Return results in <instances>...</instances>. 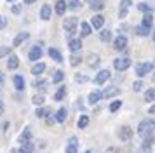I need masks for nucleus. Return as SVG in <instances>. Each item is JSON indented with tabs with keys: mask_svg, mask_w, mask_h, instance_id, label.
I'll use <instances>...</instances> for the list:
<instances>
[{
	"mask_svg": "<svg viewBox=\"0 0 155 153\" xmlns=\"http://www.w3.org/2000/svg\"><path fill=\"white\" fill-rule=\"evenodd\" d=\"M138 134H140L143 139L153 138V118H145V120H141L140 125H138Z\"/></svg>",
	"mask_w": 155,
	"mask_h": 153,
	"instance_id": "f257e3e1",
	"label": "nucleus"
},
{
	"mask_svg": "<svg viewBox=\"0 0 155 153\" xmlns=\"http://www.w3.org/2000/svg\"><path fill=\"white\" fill-rule=\"evenodd\" d=\"M63 28L66 30V33L70 35H73L75 31L78 30V19L75 18V16H70V18H66L64 19V23H63Z\"/></svg>",
	"mask_w": 155,
	"mask_h": 153,
	"instance_id": "f03ea898",
	"label": "nucleus"
},
{
	"mask_svg": "<svg viewBox=\"0 0 155 153\" xmlns=\"http://www.w3.org/2000/svg\"><path fill=\"white\" fill-rule=\"evenodd\" d=\"M153 70V63H138L136 66H134V71H136V75L138 76H145L147 73H150Z\"/></svg>",
	"mask_w": 155,
	"mask_h": 153,
	"instance_id": "7ed1b4c3",
	"label": "nucleus"
},
{
	"mask_svg": "<svg viewBox=\"0 0 155 153\" xmlns=\"http://www.w3.org/2000/svg\"><path fill=\"white\" fill-rule=\"evenodd\" d=\"M131 64H133V63H131L129 57H119V59L113 61V68L117 70V71H126Z\"/></svg>",
	"mask_w": 155,
	"mask_h": 153,
	"instance_id": "20e7f679",
	"label": "nucleus"
},
{
	"mask_svg": "<svg viewBox=\"0 0 155 153\" xmlns=\"http://www.w3.org/2000/svg\"><path fill=\"white\" fill-rule=\"evenodd\" d=\"M40 57H42V45H33V47L30 49V52H28V59L37 63Z\"/></svg>",
	"mask_w": 155,
	"mask_h": 153,
	"instance_id": "39448f33",
	"label": "nucleus"
},
{
	"mask_svg": "<svg viewBox=\"0 0 155 153\" xmlns=\"http://www.w3.org/2000/svg\"><path fill=\"white\" fill-rule=\"evenodd\" d=\"M110 76H112V73H110V70H99L98 75H96V78H94V82L96 83H106L108 80H110Z\"/></svg>",
	"mask_w": 155,
	"mask_h": 153,
	"instance_id": "423d86ee",
	"label": "nucleus"
},
{
	"mask_svg": "<svg viewBox=\"0 0 155 153\" xmlns=\"http://www.w3.org/2000/svg\"><path fill=\"white\" fill-rule=\"evenodd\" d=\"M119 138H120V141H131V138H133V129L129 125H122L120 131H119Z\"/></svg>",
	"mask_w": 155,
	"mask_h": 153,
	"instance_id": "0eeeda50",
	"label": "nucleus"
},
{
	"mask_svg": "<svg viewBox=\"0 0 155 153\" xmlns=\"http://www.w3.org/2000/svg\"><path fill=\"white\" fill-rule=\"evenodd\" d=\"M127 47V37L126 35H119L115 40H113V49L115 50H124Z\"/></svg>",
	"mask_w": 155,
	"mask_h": 153,
	"instance_id": "6e6552de",
	"label": "nucleus"
},
{
	"mask_svg": "<svg viewBox=\"0 0 155 153\" xmlns=\"http://www.w3.org/2000/svg\"><path fill=\"white\" fill-rule=\"evenodd\" d=\"M131 9V0H120V5H119V18L124 19Z\"/></svg>",
	"mask_w": 155,
	"mask_h": 153,
	"instance_id": "1a4fd4ad",
	"label": "nucleus"
},
{
	"mask_svg": "<svg viewBox=\"0 0 155 153\" xmlns=\"http://www.w3.org/2000/svg\"><path fill=\"white\" fill-rule=\"evenodd\" d=\"M117 94H120V89L117 87V85H108L103 92H101V97H106V99H110V97L117 96Z\"/></svg>",
	"mask_w": 155,
	"mask_h": 153,
	"instance_id": "9d476101",
	"label": "nucleus"
},
{
	"mask_svg": "<svg viewBox=\"0 0 155 153\" xmlns=\"http://www.w3.org/2000/svg\"><path fill=\"white\" fill-rule=\"evenodd\" d=\"M103 24H105V18H103L101 14H96V16H92L91 24H89V26L94 28V30H101V28H103Z\"/></svg>",
	"mask_w": 155,
	"mask_h": 153,
	"instance_id": "9b49d317",
	"label": "nucleus"
},
{
	"mask_svg": "<svg viewBox=\"0 0 155 153\" xmlns=\"http://www.w3.org/2000/svg\"><path fill=\"white\" fill-rule=\"evenodd\" d=\"M30 38V33L28 31H21V33H18L14 37V40H12V45L14 47H19V45H23V42H26Z\"/></svg>",
	"mask_w": 155,
	"mask_h": 153,
	"instance_id": "f8f14e48",
	"label": "nucleus"
},
{
	"mask_svg": "<svg viewBox=\"0 0 155 153\" xmlns=\"http://www.w3.org/2000/svg\"><path fill=\"white\" fill-rule=\"evenodd\" d=\"M66 153H78V139L77 138H70L68 146H66Z\"/></svg>",
	"mask_w": 155,
	"mask_h": 153,
	"instance_id": "ddd939ff",
	"label": "nucleus"
},
{
	"mask_svg": "<svg viewBox=\"0 0 155 153\" xmlns=\"http://www.w3.org/2000/svg\"><path fill=\"white\" fill-rule=\"evenodd\" d=\"M68 49H70L71 52H80V49H82V40L80 38H71L68 42Z\"/></svg>",
	"mask_w": 155,
	"mask_h": 153,
	"instance_id": "4468645a",
	"label": "nucleus"
},
{
	"mask_svg": "<svg viewBox=\"0 0 155 153\" xmlns=\"http://www.w3.org/2000/svg\"><path fill=\"white\" fill-rule=\"evenodd\" d=\"M18 66H19V59H18V56L16 54L11 52V54H9V59H7V68L9 70H16Z\"/></svg>",
	"mask_w": 155,
	"mask_h": 153,
	"instance_id": "2eb2a0df",
	"label": "nucleus"
},
{
	"mask_svg": "<svg viewBox=\"0 0 155 153\" xmlns=\"http://www.w3.org/2000/svg\"><path fill=\"white\" fill-rule=\"evenodd\" d=\"M51 14H52V9H51L49 4L42 5V9H40V18H42L44 21H49L51 19Z\"/></svg>",
	"mask_w": 155,
	"mask_h": 153,
	"instance_id": "dca6fc26",
	"label": "nucleus"
},
{
	"mask_svg": "<svg viewBox=\"0 0 155 153\" xmlns=\"http://www.w3.org/2000/svg\"><path fill=\"white\" fill-rule=\"evenodd\" d=\"M28 141H31V129L26 127V129L19 134V143L23 145V143H28Z\"/></svg>",
	"mask_w": 155,
	"mask_h": 153,
	"instance_id": "f3484780",
	"label": "nucleus"
},
{
	"mask_svg": "<svg viewBox=\"0 0 155 153\" xmlns=\"http://www.w3.org/2000/svg\"><path fill=\"white\" fill-rule=\"evenodd\" d=\"M33 150H35V145L31 141H28V143H23L21 148L18 150V153H33Z\"/></svg>",
	"mask_w": 155,
	"mask_h": 153,
	"instance_id": "a211bd4d",
	"label": "nucleus"
},
{
	"mask_svg": "<svg viewBox=\"0 0 155 153\" xmlns=\"http://www.w3.org/2000/svg\"><path fill=\"white\" fill-rule=\"evenodd\" d=\"M152 146H153V138L143 139V145H141V153H150Z\"/></svg>",
	"mask_w": 155,
	"mask_h": 153,
	"instance_id": "6ab92c4d",
	"label": "nucleus"
},
{
	"mask_svg": "<svg viewBox=\"0 0 155 153\" xmlns=\"http://www.w3.org/2000/svg\"><path fill=\"white\" fill-rule=\"evenodd\" d=\"M44 71H45V64H44V63H35V64H33V68H31V73H33V75L35 76H38V75H42Z\"/></svg>",
	"mask_w": 155,
	"mask_h": 153,
	"instance_id": "aec40b11",
	"label": "nucleus"
},
{
	"mask_svg": "<svg viewBox=\"0 0 155 153\" xmlns=\"http://www.w3.org/2000/svg\"><path fill=\"white\" fill-rule=\"evenodd\" d=\"M99 99H101V92H99V90H92L91 94L87 96V103L89 104H96Z\"/></svg>",
	"mask_w": 155,
	"mask_h": 153,
	"instance_id": "412c9836",
	"label": "nucleus"
},
{
	"mask_svg": "<svg viewBox=\"0 0 155 153\" xmlns=\"http://www.w3.org/2000/svg\"><path fill=\"white\" fill-rule=\"evenodd\" d=\"M54 11H56V14L63 16V14L66 12V2H64V0H56V7H54Z\"/></svg>",
	"mask_w": 155,
	"mask_h": 153,
	"instance_id": "4be33fe9",
	"label": "nucleus"
},
{
	"mask_svg": "<svg viewBox=\"0 0 155 153\" xmlns=\"http://www.w3.org/2000/svg\"><path fill=\"white\" fill-rule=\"evenodd\" d=\"M152 24H153V14L152 12H145V16H143V26L152 30Z\"/></svg>",
	"mask_w": 155,
	"mask_h": 153,
	"instance_id": "5701e85b",
	"label": "nucleus"
},
{
	"mask_svg": "<svg viewBox=\"0 0 155 153\" xmlns=\"http://www.w3.org/2000/svg\"><path fill=\"white\" fill-rule=\"evenodd\" d=\"M49 56H51V57H52L56 63H63V56H61V52H59L58 49L51 47V49H49Z\"/></svg>",
	"mask_w": 155,
	"mask_h": 153,
	"instance_id": "b1692460",
	"label": "nucleus"
},
{
	"mask_svg": "<svg viewBox=\"0 0 155 153\" xmlns=\"http://www.w3.org/2000/svg\"><path fill=\"white\" fill-rule=\"evenodd\" d=\"M12 82H14V87L18 90H23L25 89V78H23L21 75H16L14 78H12Z\"/></svg>",
	"mask_w": 155,
	"mask_h": 153,
	"instance_id": "393cba45",
	"label": "nucleus"
},
{
	"mask_svg": "<svg viewBox=\"0 0 155 153\" xmlns=\"http://www.w3.org/2000/svg\"><path fill=\"white\" fill-rule=\"evenodd\" d=\"M31 103L35 104L37 108H40V106L45 103V97H44V94H35V96L31 97Z\"/></svg>",
	"mask_w": 155,
	"mask_h": 153,
	"instance_id": "a878e982",
	"label": "nucleus"
},
{
	"mask_svg": "<svg viewBox=\"0 0 155 153\" xmlns=\"http://www.w3.org/2000/svg\"><path fill=\"white\" fill-rule=\"evenodd\" d=\"M54 120L59 122V124H63L64 120H66V108H59L56 113V117H54Z\"/></svg>",
	"mask_w": 155,
	"mask_h": 153,
	"instance_id": "bb28decb",
	"label": "nucleus"
},
{
	"mask_svg": "<svg viewBox=\"0 0 155 153\" xmlns=\"http://www.w3.org/2000/svg\"><path fill=\"white\" fill-rule=\"evenodd\" d=\"M91 26H89V23H80V37H89L91 35Z\"/></svg>",
	"mask_w": 155,
	"mask_h": 153,
	"instance_id": "cd10ccee",
	"label": "nucleus"
},
{
	"mask_svg": "<svg viewBox=\"0 0 155 153\" xmlns=\"http://www.w3.org/2000/svg\"><path fill=\"white\" fill-rule=\"evenodd\" d=\"M82 63V56H80V52H73V54L70 56V64L71 66H77V64H80Z\"/></svg>",
	"mask_w": 155,
	"mask_h": 153,
	"instance_id": "c85d7f7f",
	"label": "nucleus"
},
{
	"mask_svg": "<svg viewBox=\"0 0 155 153\" xmlns=\"http://www.w3.org/2000/svg\"><path fill=\"white\" fill-rule=\"evenodd\" d=\"M35 115H37L38 118H45V117H49V115H51V108H37Z\"/></svg>",
	"mask_w": 155,
	"mask_h": 153,
	"instance_id": "c756f323",
	"label": "nucleus"
},
{
	"mask_svg": "<svg viewBox=\"0 0 155 153\" xmlns=\"http://www.w3.org/2000/svg\"><path fill=\"white\" fill-rule=\"evenodd\" d=\"M105 7V0H91V9L92 11H101Z\"/></svg>",
	"mask_w": 155,
	"mask_h": 153,
	"instance_id": "7c9ffc66",
	"label": "nucleus"
},
{
	"mask_svg": "<svg viewBox=\"0 0 155 153\" xmlns=\"http://www.w3.org/2000/svg\"><path fill=\"white\" fill-rule=\"evenodd\" d=\"M35 89H40V90H45V85H47V80H44V78H38V80H33L31 83Z\"/></svg>",
	"mask_w": 155,
	"mask_h": 153,
	"instance_id": "2f4dec72",
	"label": "nucleus"
},
{
	"mask_svg": "<svg viewBox=\"0 0 155 153\" xmlns=\"http://www.w3.org/2000/svg\"><path fill=\"white\" fill-rule=\"evenodd\" d=\"M134 31L138 35H141V37H147V35H150V28H145L143 24H140V26L134 28Z\"/></svg>",
	"mask_w": 155,
	"mask_h": 153,
	"instance_id": "473e14b6",
	"label": "nucleus"
},
{
	"mask_svg": "<svg viewBox=\"0 0 155 153\" xmlns=\"http://www.w3.org/2000/svg\"><path fill=\"white\" fill-rule=\"evenodd\" d=\"M98 63H99L98 54H89L87 56V64H89V66H98Z\"/></svg>",
	"mask_w": 155,
	"mask_h": 153,
	"instance_id": "72a5a7b5",
	"label": "nucleus"
},
{
	"mask_svg": "<svg viewBox=\"0 0 155 153\" xmlns=\"http://www.w3.org/2000/svg\"><path fill=\"white\" fill-rule=\"evenodd\" d=\"M63 78H64V71H61V70H56V71H54V75H52V82H54V83H59Z\"/></svg>",
	"mask_w": 155,
	"mask_h": 153,
	"instance_id": "f704fd0d",
	"label": "nucleus"
},
{
	"mask_svg": "<svg viewBox=\"0 0 155 153\" xmlns=\"http://www.w3.org/2000/svg\"><path fill=\"white\" fill-rule=\"evenodd\" d=\"M64 96H66V87H64V85H61V87H59V90L54 94V99H56V101H63Z\"/></svg>",
	"mask_w": 155,
	"mask_h": 153,
	"instance_id": "c9c22d12",
	"label": "nucleus"
},
{
	"mask_svg": "<svg viewBox=\"0 0 155 153\" xmlns=\"http://www.w3.org/2000/svg\"><path fill=\"white\" fill-rule=\"evenodd\" d=\"M153 99H155V89L153 87H150V89L145 92V101H147V103H152Z\"/></svg>",
	"mask_w": 155,
	"mask_h": 153,
	"instance_id": "e433bc0d",
	"label": "nucleus"
},
{
	"mask_svg": "<svg viewBox=\"0 0 155 153\" xmlns=\"http://www.w3.org/2000/svg\"><path fill=\"white\" fill-rule=\"evenodd\" d=\"M99 38H101L103 42H110V40H112V31H110V30H101Z\"/></svg>",
	"mask_w": 155,
	"mask_h": 153,
	"instance_id": "4c0bfd02",
	"label": "nucleus"
},
{
	"mask_svg": "<svg viewBox=\"0 0 155 153\" xmlns=\"http://www.w3.org/2000/svg\"><path fill=\"white\" fill-rule=\"evenodd\" d=\"M87 124H89V117H87V115H82V117L78 118V122H77L78 129H85V127H87Z\"/></svg>",
	"mask_w": 155,
	"mask_h": 153,
	"instance_id": "58836bf2",
	"label": "nucleus"
},
{
	"mask_svg": "<svg viewBox=\"0 0 155 153\" xmlns=\"http://www.w3.org/2000/svg\"><path fill=\"white\" fill-rule=\"evenodd\" d=\"M80 7H82L80 0H70V4H66V9H71V11H77Z\"/></svg>",
	"mask_w": 155,
	"mask_h": 153,
	"instance_id": "ea45409f",
	"label": "nucleus"
},
{
	"mask_svg": "<svg viewBox=\"0 0 155 153\" xmlns=\"http://www.w3.org/2000/svg\"><path fill=\"white\" fill-rule=\"evenodd\" d=\"M120 106H122V101H120V99H117V101H113V103L110 104V111H112V113H115L117 110H120Z\"/></svg>",
	"mask_w": 155,
	"mask_h": 153,
	"instance_id": "a19ab883",
	"label": "nucleus"
},
{
	"mask_svg": "<svg viewBox=\"0 0 155 153\" xmlns=\"http://www.w3.org/2000/svg\"><path fill=\"white\" fill-rule=\"evenodd\" d=\"M141 89H143V82H141V80H138V82L133 83V90L134 92H140Z\"/></svg>",
	"mask_w": 155,
	"mask_h": 153,
	"instance_id": "79ce46f5",
	"label": "nucleus"
},
{
	"mask_svg": "<svg viewBox=\"0 0 155 153\" xmlns=\"http://www.w3.org/2000/svg\"><path fill=\"white\" fill-rule=\"evenodd\" d=\"M138 9H140L141 12H152V7L147 5V4H140V5H138Z\"/></svg>",
	"mask_w": 155,
	"mask_h": 153,
	"instance_id": "37998d69",
	"label": "nucleus"
},
{
	"mask_svg": "<svg viewBox=\"0 0 155 153\" xmlns=\"http://www.w3.org/2000/svg\"><path fill=\"white\" fill-rule=\"evenodd\" d=\"M11 54V49L9 47H0V57H7Z\"/></svg>",
	"mask_w": 155,
	"mask_h": 153,
	"instance_id": "c03bdc74",
	"label": "nucleus"
},
{
	"mask_svg": "<svg viewBox=\"0 0 155 153\" xmlns=\"http://www.w3.org/2000/svg\"><path fill=\"white\" fill-rule=\"evenodd\" d=\"M75 80H77L78 83H84V82H87L89 78H87L85 75H75Z\"/></svg>",
	"mask_w": 155,
	"mask_h": 153,
	"instance_id": "a18cd8bd",
	"label": "nucleus"
},
{
	"mask_svg": "<svg viewBox=\"0 0 155 153\" xmlns=\"http://www.w3.org/2000/svg\"><path fill=\"white\" fill-rule=\"evenodd\" d=\"M5 24H7V18L5 16H0V30H4Z\"/></svg>",
	"mask_w": 155,
	"mask_h": 153,
	"instance_id": "49530a36",
	"label": "nucleus"
},
{
	"mask_svg": "<svg viewBox=\"0 0 155 153\" xmlns=\"http://www.w3.org/2000/svg\"><path fill=\"white\" fill-rule=\"evenodd\" d=\"M12 12L19 14V12H21V5H14V7H12Z\"/></svg>",
	"mask_w": 155,
	"mask_h": 153,
	"instance_id": "de8ad7c7",
	"label": "nucleus"
},
{
	"mask_svg": "<svg viewBox=\"0 0 155 153\" xmlns=\"http://www.w3.org/2000/svg\"><path fill=\"white\" fill-rule=\"evenodd\" d=\"M45 122H47V124H49V125H52V124H54V122H56V120H54V118H52V117H51V115H49V117H45Z\"/></svg>",
	"mask_w": 155,
	"mask_h": 153,
	"instance_id": "09e8293b",
	"label": "nucleus"
},
{
	"mask_svg": "<svg viewBox=\"0 0 155 153\" xmlns=\"http://www.w3.org/2000/svg\"><path fill=\"white\" fill-rule=\"evenodd\" d=\"M4 110H5V106H4L2 101H0V115H4Z\"/></svg>",
	"mask_w": 155,
	"mask_h": 153,
	"instance_id": "8fccbe9b",
	"label": "nucleus"
},
{
	"mask_svg": "<svg viewBox=\"0 0 155 153\" xmlns=\"http://www.w3.org/2000/svg\"><path fill=\"white\" fill-rule=\"evenodd\" d=\"M23 2H25V4H26V5H31V4H33V2H37V0H23Z\"/></svg>",
	"mask_w": 155,
	"mask_h": 153,
	"instance_id": "3c124183",
	"label": "nucleus"
},
{
	"mask_svg": "<svg viewBox=\"0 0 155 153\" xmlns=\"http://www.w3.org/2000/svg\"><path fill=\"white\" fill-rule=\"evenodd\" d=\"M2 83H4V75L0 73V85H2Z\"/></svg>",
	"mask_w": 155,
	"mask_h": 153,
	"instance_id": "603ef678",
	"label": "nucleus"
},
{
	"mask_svg": "<svg viewBox=\"0 0 155 153\" xmlns=\"http://www.w3.org/2000/svg\"><path fill=\"white\" fill-rule=\"evenodd\" d=\"M85 153H96V151H92V150H87V151H85Z\"/></svg>",
	"mask_w": 155,
	"mask_h": 153,
	"instance_id": "864d4df0",
	"label": "nucleus"
},
{
	"mask_svg": "<svg viewBox=\"0 0 155 153\" xmlns=\"http://www.w3.org/2000/svg\"><path fill=\"white\" fill-rule=\"evenodd\" d=\"M7 2H16V0H7Z\"/></svg>",
	"mask_w": 155,
	"mask_h": 153,
	"instance_id": "5fc2aeb1",
	"label": "nucleus"
}]
</instances>
